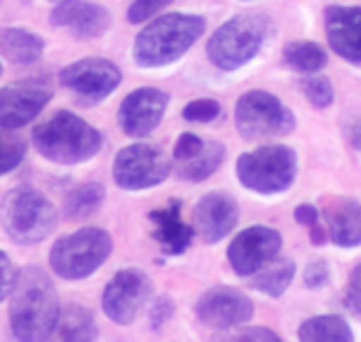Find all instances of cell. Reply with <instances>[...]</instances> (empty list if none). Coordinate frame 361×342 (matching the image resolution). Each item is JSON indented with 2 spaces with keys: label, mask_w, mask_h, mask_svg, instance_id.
I'll return each instance as SVG.
<instances>
[{
  "label": "cell",
  "mask_w": 361,
  "mask_h": 342,
  "mask_svg": "<svg viewBox=\"0 0 361 342\" xmlns=\"http://www.w3.org/2000/svg\"><path fill=\"white\" fill-rule=\"evenodd\" d=\"M59 295L40 267L28 265L17 274L10 300V329L21 342H42L54 336L59 324Z\"/></svg>",
  "instance_id": "cell-1"
},
{
  "label": "cell",
  "mask_w": 361,
  "mask_h": 342,
  "mask_svg": "<svg viewBox=\"0 0 361 342\" xmlns=\"http://www.w3.org/2000/svg\"><path fill=\"white\" fill-rule=\"evenodd\" d=\"M204 33V19L195 14H164L136 35L134 59L143 68H160L178 61L200 35Z\"/></svg>",
  "instance_id": "cell-2"
},
{
  "label": "cell",
  "mask_w": 361,
  "mask_h": 342,
  "mask_svg": "<svg viewBox=\"0 0 361 342\" xmlns=\"http://www.w3.org/2000/svg\"><path fill=\"white\" fill-rule=\"evenodd\" d=\"M33 145L49 162L68 166L87 162L97 155L104 145V136L82 118L59 111L33 129Z\"/></svg>",
  "instance_id": "cell-3"
},
{
  "label": "cell",
  "mask_w": 361,
  "mask_h": 342,
  "mask_svg": "<svg viewBox=\"0 0 361 342\" xmlns=\"http://www.w3.org/2000/svg\"><path fill=\"white\" fill-rule=\"evenodd\" d=\"M0 223L17 244H38L56 228V209L35 188L19 185L0 202Z\"/></svg>",
  "instance_id": "cell-4"
},
{
  "label": "cell",
  "mask_w": 361,
  "mask_h": 342,
  "mask_svg": "<svg viewBox=\"0 0 361 342\" xmlns=\"http://www.w3.org/2000/svg\"><path fill=\"white\" fill-rule=\"evenodd\" d=\"M270 21L263 14H237L228 19L207 42V54L216 68L237 71L261 52Z\"/></svg>",
  "instance_id": "cell-5"
},
{
  "label": "cell",
  "mask_w": 361,
  "mask_h": 342,
  "mask_svg": "<svg viewBox=\"0 0 361 342\" xmlns=\"http://www.w3.org/2000/svg\"><path fill=\"white\" fill-rule=\"evenodd\" d=\"M113 239L101 228H85L56 239L49 251V267L61 279H85L106 263Z\"/></svg>",
  "instance_id": "cell-6"
},
{
  "label": "cell",
  "mask_w": 361,
  "mask_h": 342,
  "mask_svg": "<svg viewBox=\"0 0 361 342\" xmlns=\"http://www.w3.org/2000/svg\"><path fill=\"white\" fill-rule=\"evenodd\" d=\"M295 171L298 159L288 145H263L237 159V178L244 188L261 195L284 193L295 181Z\"/></svg>",
  "instance_id": "cell-7"
},
{
  "label": "cell",
  "mask_w": 361,
  "mask_h": 342,
  "mask_svg": "<svg viewBox=\"0 0 361 342\" xmlns=\"http://www.w3.org/2000/svg\"><path fill=\"white\" fill-rule=\"evenodd\" d=\"M235 127L247 141H254V138L286 136L293 132L295 118L277 97L263 90H254L237 101Z\"/></svg>",
  "instance_id": "cell-8"
},
{
  "label": "cell",
  "mask_w": 361,
  "mask_h": 342,
  "mask_svg": "<svg viewBox=\"0 0 361 342\" xmlns=\"http://www.w3.org/2000/svg\"><path fill=\"white\" fill-rule=\"evenodd\" d=\"M171 162L160 145L134 143L118 152L113 162V178L122 190H146L160 185L169 176Z\"/></svg>",
  "instance_id": "cell-9"
},
{
  "label": "cell",
  "mask_w": 361,
  "mask_h": 342,
  "mask_svg": "<svg viewBox=\"0 0 361 342\" xmlns=\"http://www.w3.org/2000/svg\"><path fill=\"white\" fill-rule=\"evenodd\" d=\"M150 293H153L150 276L136 267H125V270L115 272L113 279L106 283L101 303H104V312L111 322L129 326L139 317Z\"/></svg>",
  "instance_id": "cell-10"
},
{
  "label": "cell",
  "mask_w": 361,
  "mask_h": 342,
  "mask_svg": "<svg viewBox=\"0 0 361 342\" xmlns=\"http://www.w3.org/2000/svg\"><path fill=\"white\" fill-rule=\"evenodd\" d=\"M52 99L47 78H28L0 90V129H21L45 111Z\"/></svg>",
  "instance_id": "cell-11"
},
{
  "label": "cell",
  "mask_w": 361,
  "mask_h": 342,
  "mask_svg": "<svg viewBox=\"0 0 361 342\" xmlns=\"http://www.w3.org/2000/svg\"><path fill=\"white\" fill-rule=\"evenodd\" d=\"M61 85L75 94L85 104H99L108 94L120 87L122 73L113 61L87 56V59L73 61L59 73Z\"/></svg>",
  "instance_id": "cell-12"
},
{
  "label": "cell",
  "mask_w": 361,
  "mask_h": 342,
  "mask_svg": "<svg viewBox=\"0 0 361 342\" xmlns=\"http://www.w3.org/2000/svg\"><path fill=\"white\" fill-rule=\"evenodd\" d=\"M281 249V235L268 225H251L233 239L228 249V260L233 270L242 276L256 274L277 258Z\"/></svg>",
  "instance_id": "cell-13"
},
{
  "label": "cell",
  "mask_w": 361,
  "mask_h": 342,
  "mask_svg": "<svg viewBox=\"0 0 361 342\" xmlns=\"http://www.w3.org/2000/svg\"><path fill=\"white\" fill-rule=\"evenodd\" d=\"M167 104L169 97L155 87H141V90L129 92L118 111L120 129L134 138L153 134L167 113Z\"/></svg>",
  "instance_id": "cell-14"
},
{
  "label": "cell",
  "mask_w": 361,
  "mask_h": 342,
  "mask_svg": "<svg viewBox=\"0 0 361 342\" xmlns=\"http://www.w3.org/2000/svg\"><path fill=\"white\" fill-rule=\"evenodd\" d=\"M195 314L212 329H235L254 317V303L237 288L216 286L200 298L195 305Z\"/></svg>",
  "instance_id": "cell-15"
},
{
  "label": "cell",
  "mask_w": 361,
  "mask_h": 342,
  "mask_svg": "<svg viewBox=\"0 0 361 342\" xmlns=\"http://www.w3.org/2000/svg\"><path fill=\"white\" fill-rule=\"evenodd\" d=\"M237 221H240V207L223 193H209L195 207V230L207 244L228 237L235 230Z\"/></svg>",
  "instance_id": "cell-16"
},
{
  "label": "cell",
  "mask_w": 361,
  "mask_h": 342,
  "mask_svg": "<svg viewBox=\"0 0 361 342\" xmlns=\"http://www.w3.org/2000/svg\"><path fill=\"white\" fill-rule=\"evenodd\" d=\"M326 35L338 56L361 66V7L331 5L326 7Z\"/></svg>",
  "instance_id": "cell-17"
},
{
  "label": "cell",
  "mask_w": 361,
  "mask_h": 342,
  "mask_svg": "<svg viewBox=\"0 0 361 342\" xmlns=\"http://www.w3.org/2000/svg\"><path fill=\"white\" fill-rule=\"evenodd\" d=\"M49 19L54 26L71 28L78 38H99L111 26V12L97 3H85V0H59Z\"/></svg>",
  "instance_id": "cell-18"
},
{
  "label": "cell",
  "mask_w": 361,
  "mask_h": 342,
  "mask_svg": "<svg viewBox=\"0 0 361 342\" xmlns=\"http://www.w3.org/2000/svg\"><path fill=\"white\" fill-rule=\"evenodd\" d=\"M326 221V237L343 249L361 246V204L355 200L334 197L324 202L319 211Z\"/></svg>",
  "instance_id": "cell-19"
},
{
  "label": "cell",
  "mask_w": 361,
  "mask_h": 342,
  "mask_svg": "<svg viewBox=\"0 0 361 342\" xmlns=\"http://www.w3.org/2000/svg\"><path fill=\"white\" fill-rule=\"evenodd\" d=\"M150 221L155 223L153 237L162 246L164 253L180 256V253L188 251V246L192 242V230L180 218V204L176 200L169 202L167 207L150 211Z\"/></svg>",
  "instance_id": "cell-20"
},
{
  "label": "cell",
  "mask_w": 361,
  "mask_h": 342,
  "mask_svg": "<svg viewBox=\"0 0 361 342\" xmlns=\"http://www.w3.org/2000/svg\"><path fill=\"white\" fill-rule=\"evenodd\" d=\"M45 52V40L38 33H31L26 28H3L0 31V54L7 61L26 66L38 61Z\"/></svg>",
  "instance_id": "cell-21"
},
{
  "label": "cell",
  "mask_w": 361,
  "mask_h": 342,
  "mask_svg": "<svg viewBox=\"0 0 361 342\" xmlns=\"http://www.w3.org/2000/svg\"><path fill=\"white\" fill-rule=\"evenodd\" d=\"M223 159H226V145L219 141H204V145L192 157L183 159V162H176V171L180 178L200 183V181H207L219 169Z\"/></svg>",
  "instance_id": "cell-22"
},
{
  "label": "cell",
  "mask_w": 361,
  "mask_h": 342,
  "mask_svg": "<svg viewBox=\"0 0 361 342\" xmlns=\"http://www.w3.org/2000/svg\"><path fill=\"white\" fill-rule=\"evenodd\" d=\"M54 333L61 340L68 342H92L99 336L92 312L85 310L82 305H68V307H63Z\"/></svg>",
  "instance_id": "cell-23"
},
{
  "label": "cell",
  "mask_w": 361,
  "mask_h": 342,
  "mask_svg": "<svg viewBox=\"0 0 361 342\" xmlns=\"http://www.w3.org/2000/svg\"><path fill=\"white\" fill-rule=\"evenodd\" d=\"M298 338L302 342H352L355 333H352L350 324L343 317L336 314H322L307 319L300 326Z\"/></svg>",
  "instance_id": "cell-24"
},
{
  "label": "cell",
  "mask_w": 361,
  "mask_h": 342,
  "mask_svg": "<svg viewBox=\"0 0 361 342\" xmlns=\"http://www.w3.org/2000/svg\"><path fill=\"white\" fill-rule=\"evenodd\" d=\"M106 200V190L101 183H82L75 185L73 190L66 195L63 200V211H66L68 218L73 221H82V218L94 216L101 209Z\"/></svg>",
  "instance_id": "cell-25"
},
{
  "label": "cell",
  "mask_w": 361,
  "mask_h": 342,
  "mask_svg": "<svg viewBox=\"0 0 361 342\" xmlns=\"http://www.w3.org/2000/svg\"><path fill=\"white\" fill-rule=\"evenodd\" d=\"M293 274H295L293 260H272V263L265 265L263 270L256 272L254 286L258 291H263L265 295L279 298L288 288V283L293 281Z\"/></svg>",
  "instance_id": "cell-26"
},
{
  "label": "cell",
  "mask_w": 361,
  "mask_h": 342,
  "mask_svg": "<svg viewBox=\"0 0 361 342\" xmlns=\"http://www.w3.org/2000/svg\"><path fill=\"white\" fill-rule=\"evenodd\" d=\"M284 61L300 73H317L326 66V52L310 40L288 42L284 47Z\"/></svg>",
  "instance_id": "cell-27"
},
{
  "label": "cell",
  "mask_w": 361,
  "mask_h": 342,
  "mask_svg": "<svg viewBox=\"0 0 361 342\" xmlns=\"http://www.w3.org/2000/svg\"><path fill=\"white\" fill-rule=\"evenodd\" d=\"M24 155H26L24 138L12 134V129H0V176L17 169Z\"/></svg>",
  "instance_id": "cell-28"
},
{
  "label": "cell",
  "mask_w": 361,
  "mask_h": 342,
  "mask_svg": "<svg viewBox=\"0 0 361 342\" xmlns=\"http://www.w3.org/2000/svg\"><path fill=\"white\" fill-rule=\"evenodd\" d=\"M302 94L307 97V101L317 108H326L334 104V87L326 78L319 75H310L302 80Z\"/></svg>",
  "instance_id": "cell-29"
},
{
  "label": "cell",
  "mask_w": 361,
  "mask_h": 342,
  "mask_svg": "<svg viewBox=\"0 0 361 342\" xmlns=\"http://www.w3.org/2000/svg\"><path fill=\"white\" fill-rule=\"evenodd\" d=\"M221 115V104L214 99H195L183 108L188 122H214Z\"/></svg>",
  "instance_id": "cell-30"
},
{
  "label": "cell",
  "mask_w": 361,
  "mask_h": 342,
  "mask_svg": "<svg viewBox=\"0 0 361 342\" xmlns=\"http://www.w3.org/2000/svg\"><path fill=\"white\" fill-rule=\"evenodd\" d=\"M169 3H174V0H134L127 12L129 24H143L150 17H155L157 12H162V7H167Z\"/></svg>",
  "instance_id": "cell-31"
},
{
  "label": "cell",
  "mask_w": 361,
  "mask_h": 342,
  "mask_svg": "<svg viewBox=\"0 0 361 342\" xmlns=\"http://www.w3.org/2000/svg\"><path fill=\"white\" fill-rule=\"evenodd\" d=\"M17 270H14V263L12 258L7 256L5 251H0V303L5 298L12 295V288H14V281H17Z\"/></svg>",
  "instance_id": "cell-32"
},
{
  "label": "cell",
  "mask_w": 361,
  "mask_h": 342,
  "mask_svg": "<svg viewBox=\"0 0 361 342\" xmlns=\"http://www.w3.org/2000/svg\"><path fill=\"white\" fill-rule=\"evenodd\" d=\"M345 307L361 317V263L350 274L348 293H345Z\"/></svg>",
  "instance_id": "cell-33"
},
{
  "label": "cell",
  "mask_w": 361,
  "mask_h": 342,
  "mask_svg": "<svg viewBox=\"0 0 361 342\" xmlns=\"http://www.w3.org/2000/svg\"><path fill=\"white\" fill-rule=\"evenodd\" d=\"M202 145H204V141H202L200 136H195V134H180L176 145H174V159H176V162H183V159L192 157L195 152L202 148Z\"/></svg>",
  "instance_id": "cell-34"
},
{
  "label": "cell",
  "mask_w": 361,
  "mask_h": 342,
  "mask_svg": "<svg viewBox=\"0 0 361 342\" xmlns=\"http://www.w3.org/2000/svg\"><path fill=\"white\" fill-rule=\"evenodd\" d=\"M331 279V270L324 260H314V263L307 265L305 270V286L310 288H322L324 283Z\"/></svg>",
  "instance_id": "cell-35"
},
{
  "label": "cell",
  "mask_w": 361,
  "mask_h": 342,
  "mask_svg": "<svg viewBox=\"0 0 361 342\" xmlns=\"http://www.w3.org/2000/svg\"><path fill=\"white\" fill-rule=\"evenodd\" d=\"M171 312H174V303L169 300V298H160L155 305H153V312H150V322L157 329V326L167 324V319L171 317Z\"/></svg>",
  "instance_id": "cell-36"
},
{
  "label": "cell",
  "mask_w": 361,
  "mask_h": 342,
  "mask_svg": "<svg viewBox=\"0 0 361 342\" xmlns=\"http://www.w3.org/2000/svg\"><path fill=\"white\" fill-rule=\"evenodd\" d=\"M237 340H263V342H277L279 336L274 331L268 329H244L240 333H235Z\"/></svg>",
  "instance_id": "cell-37"
},
{
  "label": "cell",
  "mask_w": 361,
  "mask_h": 342,
  "mask_svg": "<svg viewBox=\"0 0 361 342\" xmlns=\"http://www.w3.org/2000/svg\"><path fill=\"white\" fill-rule=\"evenodd\" d=\"M295 221L307 225V228H312L314 223H319V211H317L314 207H310V204H300L298 209H295Z\"/></svg>",
  "instance_id": "cell-38"
},
{
  "label": "cell",
  "mask_w": 361,
  "mask_h": 342,
  "mask_svg": "<svg viewBox=\"0 0 361 342\" xmlns=\"http://www.w3.org/2000/svg\"><path fill=\"white\" fill-rule=\"evenodd\" d=\"M350 141L355 148L361 150V113L357 115V120L352 122V127H350Z\"/></svg>",
  "instance_id": "cell-39"
},
{
  "label": "cell",
  "mask_w": 361,
  "mask_h": 342,
  "mask_svg": "<svg viewBox=\"0 0 361 342\" xmlns=\"http://www.w3.org/2000/svg\"><path fill=\"white\" fill-rule=\"evenodd\" d=\"M0 75H3V66H0Z\"/></svg>",
  "instance_id": "cell-40"
},
{
  "label": "cell",
  "mask_w": 361,
  "mask_h": 342,
  "mask_svg": "<svg viewBox=\"0 0 361 342\" xmlns=\"http://www.w3.org/2000/svg\"><path fill=\"white\" fill-rule=\"evenodd\" d=\"M49 3H54V0H49Z\"/></svg>",
  "instance_id": "cell-41"
},
{
  "label": "cell",
  "mask_w": 361,
  "mask_h": 342,
  "mask_svg": "<svg viewBox=\"0 0 361 342\" xmlns=\"http://www.w3.org/2000/svg\"><path fill=\"white\" fill-rule=\"evenodd\" d=\"M0 3H3V0H0Z\"/></svg>",
  "instance_id": "cell-42"
}]
</instances>
